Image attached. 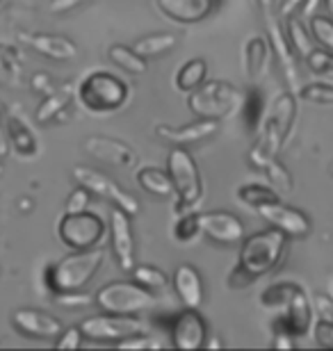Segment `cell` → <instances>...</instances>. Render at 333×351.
Returning <instances> with one entry per match:
<instances>
[{"label":"cell","mask_w":333,"mask_h":351,"mask_svg":"<svg viewBox=\"0 0 333 351\" xmlns=\"http://www.w3.org/2000/svg\"><path fill=\"white\" fill-rule=\"evenodd\" d=\"M286 244L288 235L274 226L244 237L238 254V263L229 274V285L240 290V287H246L253 280L267 276L281 263L283 254H286Z\"/></svg>","instance_id":"1"},{"label":"cell","mask_w":333,"mask_h":351,"mask_svg":"<svg viewBox=\"0 0 333 351\" xmlns=\"http://www.w3.org/2000/svg\"><path fill=\"white\" fill-rule=\"evenodd\" d=\"M105 249L94 247L84 251H71L62 261L51 265L46 269V285L53 294L78 292L89 285V280L96 276L103 267Z\"/></svg>","instance_id":"2"},{"label":"cell","mask_w":333,"mask_h":351,"mask_svg":"<svg viewBox=\"0 0 333 351\" xmlns=\"http://www.w3.org/2000/svg\"><path fill=\"white\" fill-rule=\"evenodd\" d=\"M244 94L236 85L224 80H205L201 87L190 91L187 108L196 119H222L236 117L242 110Z\"/></svg>","instance_id":"3"},{"label":"cell","mask_w":333,"mask_h":351,"mask_svg":"<svg viewBox=\"0 0 333 351\" xmlns=\"http://www.w3.org/2000/svg\"><path fill=\"white\" fill-rule=\"evenodd\" d=\"M130 87L110 71H94L78 85L80 105L91 114H112L128 103Z\"/></svg>","instance_id":"4"},{"label":"cell","mask_w":333,"mask_h":351,"mask_svg":"<svg viewBox=\"0 0 333 351\" xmlns=\"http://www.w3.org/2000/svg\"><path fill=\"white\" fill-rule=\"evenodd\" d=\"M167 173L172 178L174 196H176V213L194 208L203 196V180L196 160L185 146H176L167 156Z\"/></svg>","instance_id":"5"},{"label":"cell","mask_w":333,"mask_h":351,"mask_svg":"<svg viewBox=\"0 0 333 351\" xmlns=\"http://www.w3.org/2000/svg\"><path fill=\"white\" fill-rule=\"evenodd\" d=\"M98 311L112 315H141L153 311L158 299L151 290L141 287L135 280H112L94 294Z\"/></svg>","instance_id":"6"},{"label":"cell","mask_w":333,"mask_h":351,"mask_svg":"<svg viewBox=\"0 0 333 351\" xmlns=\"http://www.w3.org/2000/svg\"><path fill=\"white\" fill-rule=\"evenodd\" d=\"M58 235L65 247L71 251H84L101 247L105 237V223L98 215L82 210V213H65L58 223Z\"/></svg>","instance_id":"7"},{"label":"cell","mask_w":333,"mask_h":351,"mask_svg":"<svg viewBox=\"0 0 333 351\" xmlns=\"http://www.w3.org/2000/svg\"><path fill=\"white\" fill-rule=\"evenodd\" d=\"M71 176H73V180L78 185L89 189V194H94L98 199H105L108 203H112V206L122 208L124 213H128L130 217L139 213V201L135 199L130 192H126L117 180H112L108 173H103L98 169H89V167H73Z\"/></svg>","instance_id":"8"},{"label":"cell","mask_w":333,"mask_h":351,"mask_svg":"<svg viewBox=\"0 0 333 351\" xmlns=\"http://www.w3.org/2000/svg\"><path fill=\"white\" fill-rule=\"evenodd\" d=\"M82 338L96 340V342H117L128 338V335L146 331V324L139 315H94V317L82 319L80 324Z\"/></svg>","instance_id":"9"},{"label":"cell","mask_w":333,"mask_h":351,"mask_svg":"<svg viewBox=\"0 0 333 351\" xmlns=\"http://www.w3.org/2000/svg\"><path fill=\"white\" fill-rule=\"evenodd\" d=\"M267 41L269 46H272V53L276 55V60H279V66H281V73L283 78H286L288 87L292 94L299 91V66H297V53L292 51V46H290V41L286 37V30L281 27V19L276 16V14H267Z\"/></svg>","instance_id":"10"},{"label":"cell","mask_w":333,"mask_h":351,"mask_svg":"<svg viewBox=\"0 0 333 351\" xmlns=\"http://www.w3.org/2000/svg\"><path fill=\"white\" fill-rule=\"evenodd\" d=\"M133 217L122 208L112 206L110 210V247L115 261L122 271H133L135 267V235H133Z\"/></svg>","instance_id":"11"},{"label":"cell","mask_w":333,"mask_h":351,"mask_svg":"<svg viewBox=\"0 0 333 351\" xmlns=\"http://www.w3.org/2000/svg\"><path fill=\"white\" fill-rule=\"evenodd\" d=\"M199 228L208 240L217 244H240L244 240V223L226 210L199 213Z\"/></svg>","instance_id":"12"},{"label":"cell","mask_w":333,"mask_h":351,"mask_svg":"<svg viewBox=\"0 0 333 351\" xmlns=\"http://www.w3.org/2000/svg\"><path fill=\"white\" fill-rule=\"evenodd\" d=\"M258 215L269 223V226L279 228L288 237H306L310 233V219L301 210L290 208L283 201H272L265 206H258Z\"/></svg>","instance_id":"13"},{"label":"cell","mask_w":333,"mask_h":351,"mask_svg":"<svg viewBox=\"0 0 333 351\" xmlns=\"http://www.w3.org/2000/svg\"><path fill=\"white\" fill-rule=\"evenodd\" d=\"M208 340V326L196 308H185L174 319L172 328V345L181 351H199Z\"/></svg>","instance_id":"14"},{"label":"cell","mask_w":333,"mask_h":351,"mask_svg":"<svg viewBox=\"0 0 333 351\" xmlns=\"http://www.w3.org/2000/svg\"><path fill=\"white\" fill-rule=\"evenodd\" d=\"M82 149L89 153L91 158L101 160L105 165L122 167V169H133L137 165V153L122 139H112L103 135H89L84 137Z\"/></svg>","instance_id":"15"},{"label":"cell","mask_w":333,"mask_h":351,"mask_svg":"<svg viewBox=\"0 0 333 351\" xmlns=\"http://www.w3.org/2000/svg\"><path fill=\"white\" fill-rule=\"evenodd\" d=\"M12 326L19 333L27 335V338L39 340H55L62 333V322L53 315L44 311H34V308H19L12 315Z\"/></svg>","instance_id":"16"},{"label":"cell","mask_w":333,"mask_h":351,"mask_svg":"<svg viewBox=\"0 0 333 351\" xmlns=\"http://www.w3.org/2000/svg\"><path fill=\"white\" fill-rule=\"evenodd\" d=\"M283 317H281V331H288L290 335H306L315 324V313L313 304H310L308 294L301 290H297L292 294V299L288 301V306L283 308Z\"/></svg>","instance_id":"17"},{"label":"cell","mask_w":333,"mask_h":351,"mask_svg":"<svg viewBox=\"0 0 333 351\" xmlns=\"http://www.w3.org/2000/svg\"><path fill=\"white\" fill-rule=\"evenodd\" d=\"M217 130H219V121H215V119H196L194 123L179 125V128H172V125L165 123L155 125V135L174 146H190L203 142V139L215 135Z\"/></svg>","instance_id":"18"},{"label":"cell","mask_w":333,"mask_h":351,"mask_svg":"<svg viewBox=\"0 0 333 351\" xmlns=\"http://www.w3.org/2000/svg\"><path fill=\"white\" fill-rule=\"evenodd\" d=\"M155 5L167 19L181 25H192L210 16L215 0H155Z\"/></svg>","instance_id":"19"},{"label":"cell","mask_w":333,"mask_h":351,"mask_svg":"<svg viewBox=\"0 0 333 351\" xmlns=\"http://www.w3.org/2000/svg\"><path fill=\"white\" fill-rule=\"evenodd\" d=\"M269 60H272V46L265 34H251L244 44V53H242V66L246 78L258 82L263 80L267 71H269Z\"/></svg>","instance_id":"20"},{"label":"cell","mask_w":333,"mask_h":351,"mask_svg":"<svg viewBox=\"0 0 333 351\" xmlns=\"http://www.w3.org/2000/svg\"><path fill=\"white\" fill-rule=\"evenodd\" d=\"M25 39L32 51H37L39 55H44L48 60L71 62L78 58V53H80V48L76 46V41H71L69 37H62V34L37 32V34H27Z\"/></svg>","instance_id":"21"},{"label":"cell","mask_w":333,"mask_h":351,"mask_svg":"<svg viewBox=\"0 0 333 351\" xmlns=\"http://www.w3.org/2000/svg\"><path fill=\"white\" fill-rule=\"evenodd\" d=\"M174 290L176 297L181 299V304L185 308H199L203 306V280L201 274L194 269L192 265H179L174 271Z\"/></svg>","instance_id":"22"},{"label":"cell","mask_w":333,"mask_h":351,"mask_svg":"<svg viewBox=\"0 0 333 351\" xmlns=\"http://www.w3.org/2000/svg\"><path fill=\"white\" fill-rule=\"evenodd\" d=\"M269 121L274 123V128L281 132L283 139L290 137V130H292L295 125V119H297V96L292 91H281L279 96H276V101L272 105V110H269L267 114Z\"/></svg>","instance_id":"23"},{"label":"cell","mask_w":333,"mask_h":351,"mask_svg":"<svg viewBox=\"0 0 333 351\" xmlns=\"http://www.w3.org/2000/svg\"><path fill=\"white\" fill-rule=\"evenodd\" d=\"M5 130H7V139H10V149L16 151L19 156L32 158L37 153V137H34V132L23 119L10 117L5 123Z\"/></svg>","instance_id":"24"},{"label":"cell","mask_w":333,"mask_h":351,"mask_svg":"<svg viewBox=\"0 0 333 351\" xmlns=\"http://www.w3.org/2000/svg\"><path fill=\"white\" fill-rule=\"evenodd\" d=\"M135 178H137V185L144 189L146 194L160 196V199H169V196H174L172 178H169L167 171L158 169V167H141V169L135 173Z\"/></svg>","instance_id":"25"},{"label":"cell","mask_w":333,"mask_h":351,"mask_svg":"<svg viewBox=\"0 0 333 351\" xmlns=\"http://www.w3.org/2000/svg\"><path fill=\"white\" fill-rule=\"evenodd\" d=\"M205 80H208V62L203 58H194L179 69V73H176V89L183 91V94H190L196 87H201Z\"/></svg>","instance_id":"26"},{"label":"cell","mask_w":333,"mask_h":351,"mask_svg":"<svg viewBox=\"0 0 333 351\" xmlns=\"http://www.w3.org/2000/svg\"><path fill=\"white\" fill-rule=\"evenodd\" d=\"M108 58L112 64H117L119 69H124V71L130 75H144L148 71V60L141 58L139 53H135L133 46H124V44L110 46Z\"/></svg>","instance_id":"27"},{"label":"cell","mask_w":333,"mask_h":351,"mask_svg":"<svg viewBox=\"0 0 333 351\" xmlns=\"http://www.w3.org/2000/svg\"><path fill=\"white\" fill-rule=\"evenodd\" d=\"M286 37L290 41V46H292V51L297 53V58L306 60L308 53L313 51V37H310V30L306 25H303V21L297 16H290L286 19Z\"/></svg>","instance_id":"28"},{"label":"cell","mask_w":333,"mask_h":351,"mask_svg":"<svg viewBox=\"0 0 333 351\" xmlns=\"http://www.w3.org/2000/svg\"><path fill=\"white\" fill-rule=\"evenodd\" d=\"M176 34L172 32H158V34H148V37H141L133 44L135 53H139L144 60L151 58H160V55L169 53L176 46Z\"/></svg>","instance_id":"29"},{"label":"cell","mask_w":333,"mask_h":351,"mask_svg":"<svg viewBox=\"0 0 333 351\" xmlns=\"http://www.w3.org/2000/svg\"><path fill=\"white\" fill-rule=\"evenodd\" d=\"M69 103H71V94H69V91H51V94H46L44 101L39 103L34 119H37L39 123H51L60 114H65L67 108H69Z\"/></svg>","instance_id":"30"},{"label":"cell","mask_w":333,"mask_h":351,"mask_svg":"<svg viewBox=\"0 0 333 351\" xmlns=\"http://www.w3.org/2000/svg\"><path fill=\"white\" fill-rule=\"evenodd\" d=\"M238 199L249 208L265 206V203L281 201V194L274 187L260 185V182H249V185H240L238 187Z\"/></svg>","instance_id":"31"},{"label":"cell","mask_w":333,"mask_h":351,"mask_svg":"<svg viewBox=\"0 0 333 351\" xmlns=\"http://www.w3.org/2000/svg\"><path fill=\"white\" fill-rule=\"evenodd\" d=\"M176 223L172 228V235L174 240L179 244H187V242H194L196 235H201V228H199V213H194L192 208L190 210H183V213H176Z\"/></svg>","instance_id":"32"},{"label":"cell","mask_w":333,"mask_h":351,"mask_svg":"<svg viewBox=\"0 0 333 351\" xmlns=\"http://www.w3.org/2000/svg\"><path fill=\"white\" fill-rule=\"evenodd\" d=\"M260 171L267 176L269 185H272L279 194H292V189H295L292 173L288 171L286 165L279 162V158H272L269 162H265L260 167Z\"/></svg>","instance_id":"33"},{"label":"cell","mask_w":333,"mask_h":351,"mask_svg":"<svg viewBox=\"0 0 333 351\" xmlns=\"http://www.w3.org/2000/svg\"><path fill=\"white\" fill-rule=\"evenodd\" d=\"M299 290L297 283H290V280H283V283H274L269 285L267 290L260 294V306L272 308V311H283L288 306V301L292 299V294Z\"/></svg>","instance_id":"34"},{"label":"cell","mask_w":333,"mask_h":351,"mask_svg":"<svg viewBox=\"0 0 333 351\" xmlns=\"http://www.w3.org/2000/svg\"><path fill=\"white\" fill-rule=\"evenodd\" d=\"M133 278L135 283H139L141 287H146V290H151L153 294L165 290V287L169 285V276L162 269H158V267L153 265H135L133 267Z\"/></svg>","instance_id":"35"},{"label":"cell","mask_w":333,"mask_h":351,"mask_svg":"<svg viewBox=\"0 0 333 351\" xmlns=\"http://www.w3.org/2000/svg\"><path fill=\"white\" fill-rule=\"evenodd\" d=\"M308 30H310V37H313L324 51L333 53V19L315 14V16L308 19Z\"/></svg>","instance_id":"36"},{"label":"cell","mask_w":333,"mask_h":351,"mask_svg":"<svg viewBox=\"0 0 333 351\" xmlns=\"http://www.w3.org/2000/svg\"><path fill=\"white\" fill-rule=\"evenodd\" d=\"M299 98L313 105H333V82L320 80V82H308V85L299 87Z\"/></svg>","instance_id":"37"},{"label":"cell","mask_w":333,"mask_h":351,"mask_svg":"<svg viewBox=\"0 0 333 351\" xmlns=\"http://www.w3.org/2000/svg\"><path fill=\"white\" fill-rule=\"evenodd\" d=\"M242 110H244V117H246V123H249L251 130H258V125L263 123V112H265V101L260 98V91L258 89H251L249 94H244V101H242Z\"/></svg>","instance_id":"38"},{"label":"cell","mask_w":333,"mask_h":351,"mask_svg":"<svg viewBox=\"0 0 333 351\" xmlns=\"http://www.w3.org/2000/svg\"><path fill=\"white\" fill-rule=\"evenodd\" d=\"M306 64L315 75H320L327 82H333V53L324 51V48H320V51L313 48L306 58Z\"/></svg>","instance_id":"39"},{"label":"cell","mask_w":333,"mask_h":351,"mask_svg":"<svg viewBox=\"0 0 333 351\" xmlns=\"http://www.w3.org/2000/svg\"><path fill=\"white\" fill-rule=\"evenodd\" d=\"M117 347L119 349H135V351H139V349H162V347H165V342H160L158 338H153V335H148L146 331H141V333H135V335H128V338L119 340Z\"/></svg>","instance_id":"40"},{"label":"cell","mask_w":333,"mask_h":351,"mask_svg":"<svg viewBox=\"0 0 333 351\" xmlns=\"http://www.w3.org/2000/svg\"><path fill=\"white\" fill-rule=\"evenodd\" d=\"M313 335H315V342L324 349H333V322L331 319H315L313 324Z\"/></svg>","instance_id":"41"},{"label":"cell","mask_w":333,"mask_h":351,"mask_svg":"<svg viewBox=\"0 0 333 351\" xmlns=\"http://www.w3.org/2000/svg\"><path fill=\"white\" fill-rule=\"evenodd\" d=\"M82 345V331L80 326L62 328V333L55 338V347L58 349H80Z\"/></svg>","instance_id":"42"},{"label":"cell","mask_w":333,"mask_h":351,"mask_svg":"<svg viewBox=\"0 0 333 351\" xmlns=\"http://www.w3.org/2000/svg\"><path fill=\"white\" fill-rule=\"evenodd\" d=\"M89 189H84L82 185H78L73 192L69 194L65 213H82V210L89 208Z\"/></svg>","instance_id":"43"},{"label":"cell","mask_w":333,"mask_h":351,"mask_svg":"<svg viewBox=\"0 0 333 351\" xmlns=\"http://www.w3.org/2000/svg\"><path fill=\"white\" fill-rule=\"evenodd\" d=\"M19 53L12 46H0V71L7 75H19Z\"/></svg>","instance_id":"44"},{"label":"cell","mask_w":333,"mask_h":351,"mask_svg":"<svg viewBox=\"0 0 333 351\" xmlns=\"http://www.w3.org/2000/svg\"><path fill=\"white\" fill-rule=\"evenodd\" d=\"M55 297H58L60 306H67V308H78V306L94 304V297L84 294L82 290H78V292H62V294H55Z\"/></svg>","instance_id":"45"},{"label":"cell","mask_w":333,"mask_h":351,"mask_svg":"<svg viewBox=\"0 0 333 351\" xmlns=\"http://www.w3.org/2000/svg\"><path fill=\"white\" fill-rule=\"evenodd\" d=\"M30 87L37 91V94L46 96V94H51V91H55V82L48 73H34L30 80Z\"/></svg>","instance_id":"46"},{"label":"cell","mask_w":333,"mask_h":351,"mask_svg":"<svg viewBox=\"0 0 333 351\" xmlns=\"http://www.w3.org/2000/svg\"><path fill=\"white\" fill-rule=\"evenodd\" d=\"M87 0H51V12L53 14H67V12H71V10H76V7H80V5H84Z\"/></svg>","instance_id":"47"},{"label":"cell","mask_w":333,"mask_h":351,"mask_svg":"<svg viewBox=\"0 0 333 351\" xmlns=\"http://www.w3.org/2000/svg\"><path fill=\"white\" fill-rule=\"evenodd\" d=\"M301 3H303V0H286V3H283V7L279 10V14H276V16L283 19V21L290 19V16H295V14H299Z\"/></svg>","instance_id":"48"},{"label":"cell","mask_w":333,"mask_h":351,"mask_svg":"<svg viewBox=\"0 0 333 351\" xmlns=\"http://www.w3.org/2000/svg\"><path fill=\"white\" fill-rule=\"evenodd\" d=\"M320 3H322V0H303L297 16H299L301 21H308L310 16H315V14H317V7H320Z\"/></svg>","instance_id":"49"},{"label":"cell","mask_w":333,"mask_h":351,"mask_svg":"<svg viewBox=\"0 0 333 351\" xmlns=\"http://www.w3.org/2000/svg\"><path fill=\"white\" fill-rule=\"evenodd\" d=\"M272 347L274 349H292L295 347V335H290L288 331H279L274 335Z\"/></svg>","instance_id":"50"},{"label":"cell","mask_w":333,"mask_h":351,"mask_svg":"<svg viewBox=\"0 0 333 351\" xmlns=\"http://www.w3.org/2000/svg\"><path fill=\"white\" fill-rule=\"evenodd\" d=\"M7 156H10V139H7V130L0 119V160H5Z\"/></svg>","instance_id":"51"},{"label":"cell","mask_w":333,"mask_h":351,"mask_svg":"<svg viewBox=\"0 0 333 351\" xmlns=\"http://www.w3.org/2000/svg\"><path fill=\"white\" fill-rule=\"evenodd\" d=\"M256 5H258V10L265 14V16L279 10V7H276V5H279V0H256Z\"/></svg>","instance_id":"52"},{"label":"cell","mask_w":333,"mask_h":351,"mask_svg":"<svg viewBox=\"0 0 333 351\" xmlns=\"http://www.w3.org/2000/svg\"><path fill=\"white\" fill-rule=\"evenodd\" d=\"M205 347H208V349H217V347H222V342H219V340H205Z\"/></svg>","instance_id":"53"},{"label":"cell","mask_w":333,"mask_h":351,"mask_svg":"<svg viewBox=\"0 0 333 351\" xmlns=\"http://www.w3.org/2000/svg\"><path fill=\"white\" fill-rule=\"evenodd\" d=\"M324 5H327V10H329L331 19H333V0H324Z\"/></svg>","instance_id":"54"},{"label":"cell","mask_w":333,"mask_h":351,"mask_svg":"<svg viewBox=\"0 0 333 351\" xmlns=\"http://www.w3.org/2000/svg\"><path fill=\"white\" fill-rule=\"evenodd\" d=\"M331 299H333V285H331Z\"/></svg>","instance_id":"55"},{"label":"cell","mask_w":333,"mask_h":351,"mask_svg":"<svg viewBox=\"0 0 333 351\" xmlns=\"http://www.w3.org/2000/svg\"><path fill=\"white\" fill-rule=\"evenodd\" d=\"M331 173H333V162H331Z\"/></svg>","instance_id":"56"},{"label":"cell","mask_w":333,"mask_h":351,"mask_svg":"<svg viewBox=\"0 0 333 351\" xmlns=\"http://www.w3.org/2000/svg\"><path fill=\"white\" fill-rule=\"evenodd\" d=\"M0 3H3V0H0Z\"/></svg>","instance_id":"57"}]
</instances>
